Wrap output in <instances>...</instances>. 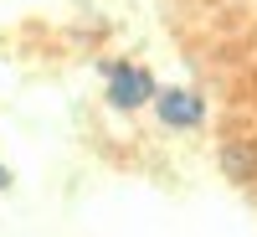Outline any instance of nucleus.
I'll return each mask as SVG.
<instances>
[{"label": "nucleus", "mask_w": 257, "mask_h": 237, "mask_svg": "<svg viewBox=\"0 0 257 237\" xmlns=\"http://www.w3.org/2000/svg\"><path fill=\"white\" fill-rule=\"evenodd\" d=\"M108 72V103L113 109H139V103L155 98V77L144 67H118V62H103Z\"/></svg>", "instance_id": "obj_1"}, {"label": "nucleus", "mask_w": 257, "mask_h": 237, "mask_svg": "<svg viewBox=\"0 0 257 237\" xmlns=\"http://www.w3.org/2000/svg\"><path fill=\"white\" fill-rule=\"evenodd\" d=\"M155 109H160L165 124H175V129H196V124H201V98H196V93H185V88L155 93Z\"/></svg>", "instance_id": "obj_2"}, {"label": "nucleus", "mask_w": 257, "mask_h": 237, "mask_svg": "<svg viewBox=\"0 0 257 237\" xmlns=\"http://www.w3.org/2000/svg\"><path fill=\"white\" fill-rule=\"evenodd\" d=\"M252 170H257V144L252 149L247 144H226V176L231 181H247Z\"/></svg>", "instance_id": "obj_3"}, {"label": "nucleus", "mask_w": 257, "mask_h": 237, "mask_svg": "<svg viewBox=\"0 0 257 237\" xmlns=\"http://www.w3.org/2000/svg\"><path fill=\"white\" fill-rule=\"evenodd\" d=\"M0 191H11V170L6 165H0Z\"/></svg>", "instance_id": "obj_4"}]
</instances>
